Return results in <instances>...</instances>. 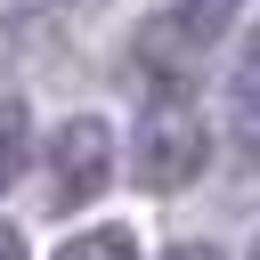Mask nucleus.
<instances>
[{"label": "nucleus", "mask_w": 260, "mask_h": 260, "mask_svg": "<svg viewBox=\"0 0 260 260\" xmlns=\"http://www.w3.org/2000/svg\"><path fill=\"white\" fill-rule=\"evenodd\" d=\"M57 260H138V244H130V228H89V236H73Z\"/></svg>", "instance_id": "obj_4"}, {"label": "nucleus", "mask_w": 260, "mask_h": 260, "mask_svg": "<svg viewBox=\"0 0 260 260\" xmlns=\"http://www.w3.org/2000/svg\"><path fill=\"white\" fill-rule=\"evenodd\" d=\"M203 162H211V130H203L187 106H154V114L138 122V138H130V179L154 187V195L187 187Z\"/></svg>", "instance_id": "obj_1"}, {"label": "nucleus", "mask_w": 260, "mask_h": 260, "mask_svg": "<svg viewBox=\"0 0 260 260\" xmlns=\"http://www.w3.org/2000/svg\"><path fill=\"white\" fill-rule=\"evenodd\" d=\"M252 260H260V236H252Z\"/></svg>", "instance_id": "obj_8"}, {"label": "nucleus", "mask_w": 260, "mask_h": 260, "mask_svg": "<svg viewBox=\"0 0 260 260\" xmlns=\"http://www.w3.org/2000/svg\"><path fill=\"white\" fill-rule=\"evenodd\" d=\"M228 89H236V106H244V114H260V24L244 32V49H236V73H228Z\"/></svg>", "instance_id": "obj_5"}, {"label": "nucleus", "mask_w": 260, "mask_h": 260, "mask_svg": "<svg viewBox=\"0 0 260 260\" xmlns=\"http://www.w3.org/2000/svg\"><path fill=\"white\" fill-rule=\"evenodd\" d=\"M0 260H24V236H16L8 219H0Z\"/></svg>", "instance_id": "obj_7"}, {"label": "nucleus", "mask_w": 260, "mask_h": 260, "mask_svg": "<svg viewBox=\"0 0 260 260\" xmlns=\"http://www.w3.org/2000/svg\"><path fill=\"white\" fill-rule=\"evenodd\" d=\"M162 260H228V252H211V244H171Z\"/></svg>", "instance_id": "obj_6"}, {"label": "nucleus", "mask_w": 260, "mask_h": 260, "mask_svg": "<svg viewBox=\"0 0 260 260\" xmlns=\"http://www.w3.org/2000/svg\"><path fill=\"white\" fill-rule=\"evenodd\" d=\"M32 162V122L16 98H0V187H16V171Z\"/></svg>", "instance_id": "obj_3"}, {"label": "nucleus", "mask_w": 260, "mask_h": 260, "mask_svg": "<svg viewBox=\"0 0 260 260\" xmlns=\"http://www.w3.org/2000/svg\"><path fill=\"white\" fill-rule=\"evenodd\" d=\"M114 171V130L98 114H73L57 138H49V211H81Z\"/></svg>", "instance_id": "obj_2"}]
</instances>
